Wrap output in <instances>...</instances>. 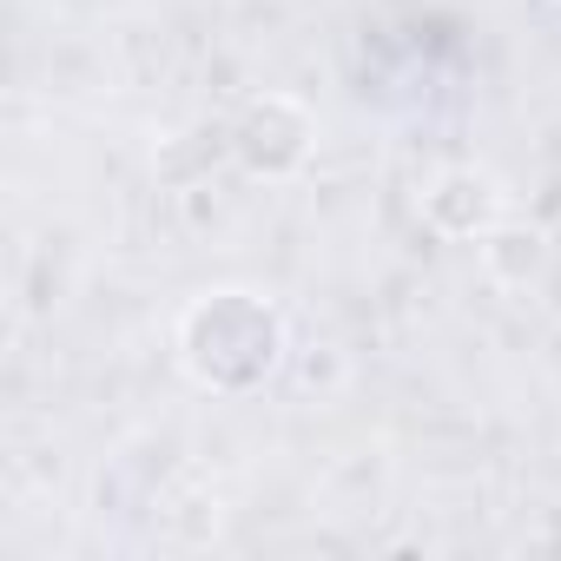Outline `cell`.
Instances as JSON below:
<instances>
[{
	"label": "cell",
	"mask_w": 561,
	"mask_h": 561,
	"mask_svg": "<svg viewBox=\"0 0 561 561\" xmlns=\"http://www.w3.org/2000/svg\"><path fill=\"white\" fill-rule=\"evenodd\" d=\"M179 351L185 370L211 390H251L277 370V351H285V324L277 311L251 291H211L185 311L179 324Z\"/></svg>",
	"instance_id": "obj_1"
}]
</instances>
